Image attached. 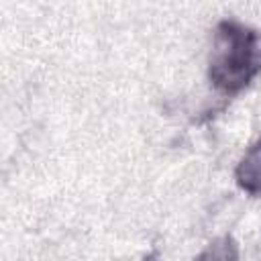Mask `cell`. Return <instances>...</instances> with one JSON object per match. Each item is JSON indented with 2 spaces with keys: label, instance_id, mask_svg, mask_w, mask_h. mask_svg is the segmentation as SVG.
<instances>
[{
  "label": "cell",
  "instance_id": "1",
  "mask_svg": "<svg viewBox=\"0 0 261 261\" xmlns=\"http://www.w3.org/2000/svg\"><path fill=\"white\" fill-rule=\"evenodd\" d=\"M261 73V35L237 20H220L210 55V84L224 96L243 92Z\"/></svg>",
  "mask_w": 261,
  "mask_h": 261
},
{
  "label": "cell",
  "instance_id": "2",
  "mask_svg": "<svg viewBox=\"0 0 261 261\" xmlns=\"http://www.w3.org/2000/svg\"><path fill=\"white\" fill-rule=\"evenodd\" d=\"M234 179L243 192L261 196V137L241 157L234 169Z\"/></svg>",
  "mask_w": 261,
  "mask_h": 261
}]
</instances>
